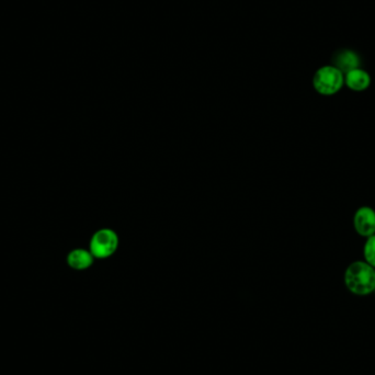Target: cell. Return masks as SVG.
<instances>
[{"label": "cell", "instance_id": "4", "mask_svg": "<svg viewBox=\"0 0 375 375\" xmlns=\"http://www.w3.org/2000/svg\"><path fill=\"white\" fill-rule=\"evenodd\" d=\"M354 226L360 236L375 235V211L370 207H361L354 217Z\"/></svg>", "mask_w": 375, "mask_h": 375}, {"label": "cell", "instance_id": "5", "mask_svg": "<svg viewBox=\"0 0 375 375\" xmlns=\"http://www.w3.org/2000/svg\"><path fill=\"white\" fill-rule=\"evenodd\" d=\"M333 66L346 75L349 71L359 69L360 57L356 52L351 51V50H340L336 52L333 57Z\"/></svg>", "mask_w": 375, "mask_h": 375}, {"label": "cell", "instance_id": "6", "mask_svg": "<svg viewBox=\"0 0 375 375\" xmlns=\"http://www.w3.org/2000/svg\"><path fill=\"white\" fill-rule=\"evenodd\" d=\"M95 257L91 250L83 248L73 249L67 256V265L74 270H87L93 266Z\"/></svg>", "mask_w": 375, "mask_h": 375}, {"label": "cell", "instance_id": "7", "mask_svg": "<svg viewBox=\"0 0 375 375\" xmlns=\"http://www.w3.org/2000/svg\"><path fill=\"white\" fill-rule=\"evenodd\" d=\"M345 85L351 91H364L370 87V75L363 69H354L345 75Z\"/></svg>", "mask_w": 375, "mask_h": 375}, {"label": "cell", "instance_id": "1", "mask_svg": "<svg viewBox=\"0 0 375 375\" xmlns=\"http://www.w3.org/2000/svg\"><path fill=\"white\" fill-rule=\"evenodd\" d=\"M345 284L352 294L366 296L375 289V268L366 261H354L345 272Z\"/></svg>", "mask_w": 375, "mask_h": 375}, {"label": "cell", "instance_id": "9", "mask_svg": "<svg viewBox=\"0 0 375 375\" xmlns=\"http://www.w3.org/2000/svg\"><path fill=\"white\" fill-rule=\"evenodd\" d=\"M373 293H375V289H374V292H373Z\"/></svg>", "mask_w": 375, "mask_h": 375}, {"label": "cell", "instance_id": "2", "mask_svg": "<svg viewBox=\"0 0 375 375\" xmlns=\"http://www.w3.org/2000/svg\"><path fill=\"white\" fill-rule=\"evenodd\" d=\"M345 85V75L335 66L321 67L315 73L313 86L315 91L323 96L336 95Z\"/></svg>", "mask_w": 375, "mask_h": 375}, {"label": "cell", "instance_id": "3", "mask_svg": "<svg viewBox=\"0 0 375 375\" xmlns=\"http://www.w3.org/2000/svg\"><path fill=\"white\" fill-rule=\"evenodd\" d=\"M119 247V236L113 229H101L96 231L89 243V250L95 259L113 256Z\"/></svg>", "mask_w": 375, "mask_h": 375}, {"label": "cell", "instance_id": "8", "mask_svg": "<svg viewBox=\"0 0 375 375\" xmlns=\"http://www.w3.org/2000/svg\"><path fill=\"white\" fill-rule=\"evenodd\" d=\"M363 256H364V261L375 268V235L367 239L366 244L363 247Z\"/></svg>", "mask_w": 375, "mask_h": 375}]
</instances>
